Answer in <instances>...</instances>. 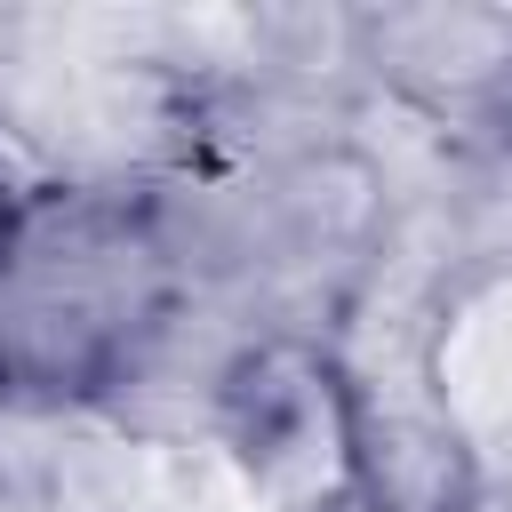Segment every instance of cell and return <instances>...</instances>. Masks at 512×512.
<instances>
[{
    "mask_svg": "<svg viewBox=\"0 0 512 512\" xmlns=\"http://www.w3.org/2000/svg\"><path fill=\"white\" fill-rule=\"evenodd\" d=\"M176 312V248L128 192L56 184L0 216V392L88 400Z\"/></svg>",
    "mask_w": 512,
    "mask_h": 512,
    "instance_id": "6da1fadb",
    "label": "cell"
},
{
    "mask_svg": "<svg viewBox=\"0 0 512 512\" xmlns=\"http://www.w3.org/2000/svg\"><path fill=\"white\" fill-rule=\"evenodd\" d=\"M240 440H248V464L280 472V464H344V416H336V392L312 360L296 352H264L240 368Z\"/></svg>",
    "mask_w": 512,
    "mask_h": 512,
    "instance_id": "7a4b0ae2",
    "label": "cell"
}]
</instances>
